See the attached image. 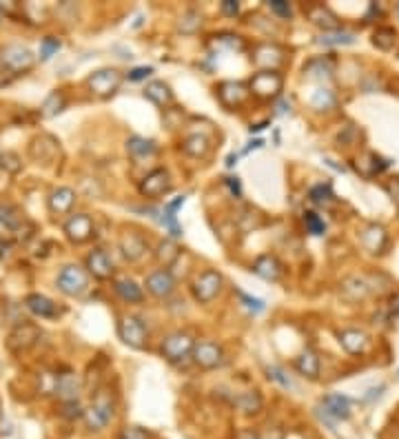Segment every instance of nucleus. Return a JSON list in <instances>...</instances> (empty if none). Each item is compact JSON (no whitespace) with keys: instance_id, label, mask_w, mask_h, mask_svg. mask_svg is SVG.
<instances>
[{"instance_id":"obj_35","label":"nucleus","mask_w":399,"mask_h":439,"mask_svg":"<svg viewBox=\"0 0 399 439\" xmlns=\"http://www.w3.org/2000/svg\"><path fill=\"white\" fill-rule=\"evenodd\" d=\"M319 45H326V47H337V45H353L355 43V36L351 31H342V29H335V31H324L322 36L317 38Z\"/></svg>"},{"instance_id":"obj_4","label":"nucleus","mask_w":399,"mask_h":439,"mask_svg":"<svg viewBox=\"0 0 399 439\" xmlns=\"http://www.w3.org/2000/svg\"><path fill=\"white\" fill-rule=\"evenodd\" d=\"M284 87V78L279 76L277 71H257L251 80H249V91L255 93L257 98H264V100H271V98H277L279 91Z\"/></svg>"},{"instance_id":"obj_16","label":"nucleus","mask_w":399,"mask_h":439,"mask_svg":"<svg viewBox=\"0 0 399 439\" xmlns=\"http://www.w3.org/2000/svg\"><path fill=\"white\" fill-rule=\"evenodd\" d=\"M147 291L155 297H169L175 289V277L171 275V271L160 269L147 275Z\"/></svg>"},{"instance_id":"obj_8","label":"nucleus","mask_w":399,"mask_h":439,"mask_svg":"<svg viewBox=\"0 0 399 439\" xmlns=\"http://www.w3.org/2000/svg\"><path fill=\"white\" fill-rule=\"evenodd\" d=\"M0 60H3V67L9 73H23L33 67V53L23 47V45H9L0 51Z\"/></svg>"},{"instance_id":"obj_30","label":"nucleus","mask_w":399,"mask_h":439,"mask_svg":"<svg viewBox=\"0 0 399 439\" xmlns=\"http://www.w3.org/2000/svg\"><path fill=\"white\" fill-rule=\"evenodd\" d=\"M0 224H3L7 231L18 233L20 229H23V224H25V217H23V213H20L14 205L0 202Z\"/></svg>"},{"instance_id":"obj_12","label":"nucleus","mask_w":399,"mask_h":439,"mask_svg":"<svg viewBox=\"0 0 399 439\" xmlns=\"http://www.w3.org/2000/svg\"><path fill=\"white\" fill-rule=\"evenodd\" d=\"M65 233L71 242L83 244L93 235V222L87 213H73L67 222H65Z\"/></svg>"},{"instance_id":"obj_1","label":"nucleus","mask_w":399,"mask_h":439,"mask_svg":"<svg viewBox=\"0 0 399 439\" xmlns=\"http://www.w3.org/2000/svg\"><path fill=\"white\" fill-rule=\"evenodd\" d=\"M113 419V399L107 391H100L91 406L85 410V422L91 430H103L109 426V422Z\"/></svg>"},{"instance_id":"obj_19","label":"nucleus","mask_w":399,"mask_h":439,"mask_svg":"<svg viewBox=\"0 0 399 439\" xmlns=\"http://www.w3.org/2000/svg\"><path fill=\"white\" fill-rule=\"evenodd\" d=\"M56 395L63 399L65 404L78 402V393H80V379L73 373H63L56 377Z\"/></svg>"},{"instance_id":"obj_14","label":"nucleus","mask_w":399,"mask_h":439,"mask_svg":"<svg viewBox=\"0 0 399 439\" xmlns=\"http://www.w3.org/2000/svg\"><path fill=\"white\" fill-rule=\"evenodd\" d=\"M40 337V331L38 326L33 324H27V322H20L11 333H9V348L16 351V353H23L27 348H31Z\"/></svg>"},{"instance_id":"obj_28","label":"nucleus","mask_w":399,"mask_h":439,"mask_svg":"<svg viewBox=\"0 0 399 439\" xmlns=\"http://www.w3.org/2000/svg\"><path fill=\"white\" fill-rule=\"evenodd\" d=\"M357 171L362 173L364 177H373V175H377V173H382L386 167H388V162L386 160H382L379 157L377 153H364L362 157H357Z\"/></svg>"},{"instance_id":"obj_21","label":"nucleus","mask_w":399,"mask_h":439,"mask_svg":"<svg viewBox=\"0 0 399 439\" xmlns=\"http://www.w3.org/2000/svg\"><path fill=\"white\" fill-rule=\"evenodd\" d=\"M25 306H27L33 315L43 317V319L58 317V313H60L58 304H53L49 297L40 295V293H31V295H27V299H25Z\"/></svg>"},{"instance_id":"obj_3","label":"nucleus","mask_w":399,"mask_h":439,"mask_svg":"<svg viewBox=\"0 0 399 439\" xmlns=\"http://www.w3.org/2000/svg\"><path fill=\"white\" fill-rule=\"evenodd\" d=\"M118 335L120 339L131 348H145L147 344V326L135 315H123L118 322Z\"/></svg>"},{"instance_id":"obj_23","label":"nucleus","mask_w":399,"mask_h":439,"mask_svg":"<svg viewBox=\"0 0 399 439\" xmlns=\"http://www.w3.org/2000/svg\"><path fill=\"white\" fill-rule=\"evenodd\" d=\"M373 291V284L366 275H353L342 282V295L346 299H362Z\"/></svg>"},{"instance_id":"obj_46","label":"nucleus","mask_w":399,"mask_h":439,"mask_svg":"<svg viewBox=\"0 0 399 439\" xmlns=\"http://www.w3.org/2000/svg\"><path fill=\"white\" fill-rule=\"evenodd\" d=\"M120 439H151V435L140 426H125L120 430Z\"/></svg>"},{"instance_id":"obj_22","label":"nucleus","mask_w":399,"mask_h":439,"mask_svg":"<svg viewBox=\"0 0 399 439\" xmlns=\"http://www.w3.org/2000/svg\"><path fill=\"white\" fill-rule=\"evenodd\" d=\"M73 205H76V193H73V189H69V187H58V189H53L51 195H49V209H51V213H56V215L69 213V211L73 209Z\"/></svg>"},{"instance_id":"obj_5","label":"nucleus","mask_w":399,"mask_h":439,"mask_svg":"<svg viewBox=\"0 0 399 439\" xmlns=\"http://www.w3.org/2000/svg\"><path fill=\"white\" fill-rule=\"evenodd\" d=\"M87 85H89L93 95L111 98L120 89V85H123V73H120L118 69H100L87 78Z\"/></svg>"},{"instance_id":"obj_15","label":"nucleus","mask_w":399,"mask_h":439,"mask_svg":"<svg viewBox=\"0 0 399 439\" xmlns=\"http://www.w3.org/2000/svg\"><path fill=\"white\" fill-rule=\"evenodd\" d=\"M253 60H255V65L264 67V71H277V67L284 63V49L277 45H271V43L257 45L253 51Z\"/></svg>"},{"instance_id":"obj_41","label":"nucleus","mask_w":399,"mask_h":439,"mask_svg":"<svg viewBox=\"0 0 399 439\" xmlns=\"http://www.w3.org/2000/svg\"><path fill=\"white\" fill-rule=\"evenodd\" d=\"M63 107H65V98H63V93L53 91V93H49V98L45 100L43 113H45V115H56L58 111H63Z\"/></svg>"},{"instance_id":"obj_44","label":"nucleus","mask_w":399,"mask_h":439,"mask_svg":"<svg viewBox=\"0 0 399 439\" xmlns=\"http://www.w3.org/2000/svg\"><path fill=\"white\" fill-rule=\"evenodd\" d=\"M237 295H239V299H242V304H244L249 311H253V313H262V311L266 309V304L262 302V299L251 297V295H247V293H242V291H239Z\"/></svg>"},{"instance_id":"obj_10","label":"nucleus","mask_w":399,"mask_h":439,"mask_svg":"<svg viewBox=\"0 0 399 439\" xmlns=\"http://www.w3.org/2000/svg\"><path fill=\"white\" fill-rule=\"evenodd\" d=\"M171 191V175L167 169H153L140 182V193L145 197H160Z\"/></svg>"},{"instance_id":"obj_26","label":"nucleus","mask_w":399,"mask_h":439,"mask_svg":"<svg viewBox=\"0 0 399 439\" xmlns=\"http://www.w3.org/2000/svg\"><path fill=\"white\" fill-rule=\"evenodd\" d=\"M386 239H388L386 231H384V227H379V224H370L362 233V244L370 253H382L384 247H386Z\"/></svg>"},{"instance_id":"obj_48","label":"nucleus","mask_w":399,"mask_h":439,"mask_svg":"<svg viewBox=\"0 0 399 439\" xmlns=\"http://www.w3.org/2000/svg\"><path fill=\"white\" fill-rule=\"evenodd\" d=\"M151 73H153L151 67H135V69H131V71L127 73V78L133 80V83H138V80H145V78L151 76Z\"/></svg>"},{"instance_id":"obj_51","label":"nucleus","mask_w":399,"mask_h":439,"mask_svg":"<svg viewBox=\"0 0 399 439\" xmlns=\"http://www.w3.org/2000/svg\"><path fill=\"white\" fill-rule=\"evenodd\" d=\"M259 439H284V430L282 428H269V430H264L262 435H259Z\"/></svg>"},{"instance_id":"obj_49","label":"nucleus","mask_w":399,"mask_h":439,"mask_svg":"<svg viewBox=\"0 0 399 439\" xmlns=\"http://www.w3.org/2000/svg\"><path fill=\"white\" fill-rule=\"evenodd\" d=\"M386 191L390 193V197H393V202L399 207V177H393L390 182L386 185Z\"/></svg>"},{"instance_id":"obj_55","label":"nucleus","mask_w":399,"mask_h":439,"mask_svg":"<svg viewBox=\"0 0 399 439\" xmlns=\"http://www.w3.org/2000/svg\"><path fill=\"white\" fill-rule=\"evenodd\" d=\"M277 113H286V105H284V103L277 105Z\"/></svg>"},{"instance_id":"obj_11","label":"nucleus","mask_w":399,"mask_h":439,"mask_svg":"<svg viewBox=\"0 0 399 439\" xmlns=\"http://www.w3.org/2000/svg\"><path fill=\"white\" fill-rule=\"evenodd\" d=\"M193 362L200 368L211 371V368H217L219 364L224 362V353L215 342H197L195 348H193Z\"/></svg>"},{"instance_id":"obj_42","label":"nucleus","mask_w":399,"mask_h":439,"mask_svg":"<svg viewBox=\"0 0 399 439\" xmlns=\"http://www.w3.org/2000/svg\"><path fill=\"white\" fill-rule=\"evenodd\" d=\"M311 200L317 205H328L333 200V191H331V185H317L311 189Z\"/></svg>"},{"instance_id":"obj_33","label":"nucleus","mask_w":399,"mask_h":439,"mask_svg":"<svg viewBox=\"0 0 399 439\" xmlns=\"http://www.w3.org/2000/svg\"><path fill=\"white\" fill-rule=\"evenodd\" d=\"M233 404L237 406V410H242L244 415H251V413H257L262 408V397L255 391H247V393H239L235 395Z\"/></svg>"},{"instance_id":"obj_29","label":"nucleus","mask_w":399,"mask_h":439,"mask_svg":"<svg viewBox=\"0 0 399 439\" xmlns=\"http://www.w3.org/2000/svg\"><path fill=\"white\" fill-rule=\"evenodd\" d=\"M295 368L309 379H317V375H319V357H317V353L311 351V348L302 351L299 353V357L295 359Z\"/></svg>"},{"instance_id":"obj_53","label":"nucleus","mask_w":399,"mask_h":439,"mask_svg":"<svg viewBox=\"0 0 399 439\" xmlns=\"http://www.w3.org/2000/svg\"><path fill=\"white\" fill-rule=\"evenodd\" d=\"M390 313L393 315H399V291L393 295V299H390Z\"/></svg>"},{"instance_id":"obj_36","label":"nucleus","mask_w":399,"mask_h":439,"mask_svg":"<svg viewBox=\"0 0 399 439\" xmlns=\"http://www.w3.org/2000/svg\"><path fill=\"white\" fill-rule=\"evenodd\" d=\"M373 43L382 51H390L397 43V31L393 27H377V31L373 33Z\"/></svg>"},{"instance_id":"obj_31","label":"nucleus","mask_w":399,"mask_h":439,"mask_svg":"<svg viewBox=\"0 0 399 439\" xmlns=\"http://www.w3.org/2000/svg\"><path fill=\"white\" fill-rule=\"evenodd\" d=\"M145 95L151 100L153 105H157V107H167V105L173 103V93H171V89H169V85H167V83H160V80H153V83L147 85Z\"/></svg>"},{"instance_id":"obj_43","label":"nucleus","mask_w":399,"mask_h":439,"mask_svg":"<svg viewBox=\"0 0 399 439\" xmlns=\"http://www.w3.org/2000/svg\"><path fill=\"white\" fill-rule=\"evenodd\" d=\"M266 373H269V379H273V382H277L279 386H282V388H293V382H291V379H289V375L284 373V368L282 366H269L266 368Z\"/></svg>"},{"instance_id":"obj_32","label":"nucleus","mask_w":399,"mask_h":439,"mask_svg":"<svg viewBox=\"0 0 399 439\" xmlns=\"http://www.w3.org/2000/svg\"><path fill=\"white\" fill-rule=\"evenodd\" d=\"M182 149L191 157H204L211 149V140L202 133H193L182 143Z\"/></svg>"},{"instance_id":"obj_37","label":"nucleus","mask_w":399,"mask_h":439,"mask_svg":"<svg viewBox=\"0 0 399 439\" xmlns=\"http://www.w3.org/2000/svg\"><path fill=\"white\" fill-rule=\"evenodd\" d=\"M155 255H157V262H160V264L169 267V264H173L175 259L180 257V249H177L175 242H171V239H165V242H160Z\"/></svg>"},{"instance_id":"obj_45","label":"nucleus","mask_w":399,"mask_h":439,"mask_svg":"<svg viewBox=\"0 0 399 439\" xmlns=\"http://www.w3.org/2000/svg\"><path fill=\"white\" fill-rule=\"evenodd\" d=\"M60 49V43H58V38H45L43 40V45H40V58L43 60H49L56 51Z\"/></svg>"},{"instance_id":"obj_2","label":"nucleus","mask_w":399,"mask_h":439,"mask_svg":"<svg viewBox=\"0 0 399 439\" xmlns=\"http://www.w3.org/2000/svg\"><path fill=\"white\" fill-rule=\"evenodd\" d=\"M195 342L193 337L187 333H171L162 339V346H160V353L171 364H180L185 362L189 355H193Z\"/></svg>"},{"instance_id":"obj_38","label":"nucleus","mask_w":399,"mask_h":439,"mask_svg":"<svg viewBox=\"0 0 399 439\" xmlns=\"http://www.w3.org/2000/svg\"><path fill=\"white\" fill-rule=\"evenodd\" d=\"M180 31L182 33H195L200 27H202V16H200L195 9H189L182 14V18H180Z\"/></svg>"},{"instance_id":"obj_50","label":"nucleus","mask_w":399,"mask_h":439,"mask_svg":"<svg viewBox=\"0 0 399 439\" xmlns=\"http://www.w3.org/2000/svg\"><path fill=\"white\" fill-rule=\"evenodd\" d=\"M222 14L235 18V16L239 14V5L235 3V0H224V3H222Z\"/></svg>"},{"instance_id":"obj_47","label":"nucleus","mask_w":399,"mask_h":439,"mask_svg":"<svg viewBox=\"0 0 399 439\" xmlns=\"http://www.w3.org/2000/svg\"><path fill=\"white\" fill-rule=\"evenodd\" d=\"M269 7H271V11H273V14H277L279 18H291V16H293L291 5H289V3H284V0H271Z\"/></svg>"},{"instance_id":"obj_20","label":"nucleus","mask_w":399,"mask_h":439,"mask_svg":"<svg viewBox=\"0 0 399 439\" xmlns=\"http://www.w3.org/2000/svg\"><path fill=\"white\" fill-rule=\"evenodd\" d=\"M253 273L262 279H269V282H277L282 277V264L275 255H259L253 264Z\"/></svg>"},{"instance_id":"obj_56","label":"nucleus","mask_w":399,"mask_h":439,"mask_svg":"<svg viewBox=\"0 0 399 439\" xmlns=\"http://www.w3.org/2000/svg\"><path fill=\"white\" fill-rule=\"evenodd\" d=\"M0 71H3V60H0Z\"/></svg>"},{"instance_id":"obj_40","label":"nucleus","mask_w":399,"mask_h":439,"mask_svg":"<svg viewBox=\"0 0 399 439\" xmlns=\"http://www.w3.org/2000/svg\"><path fill=\"white\" fill-rule=\"evenodd\" d=\"M304 224H306L309 233H313V235H324V231H326V222L313 211L304 213Z\"/></svg>"},{"instance_id":"obj_39","label":"nucleus","mask_w":399,"mask_h":439,"mask_svg":"<svg viewBox=\"0 0 399 439\" xmlns=\"http://www.w3.org/2000/svg\"><path fill=\"white\" fill-rule=\"evenodd\" d=\"M311 105L315 107V109H328V107H333L335 105V95L328 91V89H317L313 95H311Z\"/></svg>"},{"instance_id":"obj_27","label":"nucleus","mask_w":399,"mask_h":439,"mask_svg":"<svg viewBox=\"0 0 399 439\" xmlns=\"http://www.w3.org/2000/svg\"><path fill=\"white\" fill-rule=\"evenodd\" d=\"M113 289H115V293L120 295L125 299V302H129V304H140L145 299V293H142V289H140L133 279H129V277H118L115 282H113Z\"/></svg>"},{"instance_id":"obj_17","label":"nucleus","mask_w":399,"mask_h":439,"mask_svg":"<svg viewBox=\"0 0 399 439\" xmlns=\"http://www.w3.org/2000/svg\"><path fill=\"white\" fill-rule=\"evenodd\" d=\"M87 269L98 279H109L113 277V259L109 257L107 251L95 249L87 255Z\"/></svg>"},{"instance_id":"obj_52","label":"nucleus","mask_w":399,"mask_h":439,"mask_svg":"<svg viewBox=\"0 0 399 439\" xmlns=\"http://www.w3.org/2000/svg\"><path fill=\"white\" fill-rule=\"evenodd\" d=\"M235 439H259V433L253 428H242V430H237Z\"/></svg>"},{"instance_id":"obj_7","label":"nucleus","mask_w":399,"mask_h":439,"mask_svg":"<svg viewBox=\"0 0 399 439\" xmlns=\"http://www.w3.org/2000/svg\"><path fill=\"white\" fill-rule=\"evenodd\" d=\"M317 415L322 417V422L326 419V422L333 426L335 422H339V419H348L351 417V399L344 397V395H326L322 399V406L317 408Z\"/></svg>"},{"instance_id":"obj_25","label":"nucleus","mask_w":399,"mask_h":439,"mask_svg":"<svg viewBox=\"0 0 399 439\" xmlns=\"http://www.w3.org/2000/svg\"><path fill=\"white\" fill-rule=\"evenodd\" d=\"M309 20H311L313 25L322 27L324 31H335V29H339V20H337V16H335L328 7H324V5H315V7H311V9H309Z\"/></svg>"},{"instance_id":"obj_9","label":"nucleus","mask_w":399,"mask_h":439,"mask_svg":"<svg viewBox=\"0 0 399 439\" xmlns=\"http://www.w3.org/2000/svg\"><path fill=\"white\" fill-rule=\"evenodd\" d=\"M219 289H222V275H219L217 271L200 273L193 282V295H195L197 302H202V304L213 302L219 293Z\"/></svg>"},{"instance_id":"obj_57","label":"nucleus","mask_w":399,"mask_h":439,"mask_svg":"<svg viewBox=\"0 0 399 439\" xmlns=\"http://www.w3.org/2000/svg\"><path fill=\"white\" fill-rule=\"evenodd\" d=\"M0 165H3V155H0Z\"/></svg>"},{"instance_id":"obj_13","label":"nucleus","mask_w":399,"mask_h":439,"mask_svg":"<svg viewBox=\"0 0 399 439\" xmlns=\"http://www.w3.org/2000/svg\"><path fill=\"white\" fill-rule=\"evenodd\" d=\"M249 87L242 83H233V80H227V83L217 85V98L219 103L229 109H237L239 105H244V100L249 98Z\"/></svg>"},{"instance_id":"obj_6","label":"nucleus","mask_w":399,"mask_h":439,"mask_svg":"<svg viewBox=\"0 0 399 439\" xmlns=\"http://www.w3.org/2000/svg\"><path fill=\"white\" fill-rule=\"evenodd\" d=\"M58 289L65 295H83L89 289V277L85 273V269H80L78 264H69L60 271L58 275Z\"/></svg>"},{"instance_id":"obj_34","label":"nucleus","mask_w":399,"mask_h":439,"mask_svg":"<svg viewBox=\"0 0 399 439\" xmlns=\"http://www.w3.org/2000/svg\"><path fill=\"white\" fill-rule=\"evenodd\" d=\"M127 151L133 155V157H149L157 151L155 143L153 140H145V138H140V135H133L127 140Z\"/></svg>"},{"instance_id":"obj_54","label":"nucleus","mask_w":399,"mask_h":439,"mask_svg":"<svg viewBox=\"0 0 399 439\" xmlns=\"http://www.w3.org/2000/svg\"><path fill=\"white\" fill-rule=\"evenodd\" d=\"M227 185L231 187V191H233L235 195H239V191H242V189H239V182H237V177H227Z\"/></svg>"},{"instance_id":"obj_24","label":"nucleus","mask_w":399,"mask_h":439,"mask_svg":"<svg viewBox=\"0 0 399 439\" xmlns=\"http://www.w3.org/2000/svg\"><path fill=\"white\" fill-rule=\"evenodd\" d=\"M339 342L342 346L351 353V355H357V353H364L366 346H368V335L364 331H357V329H346L339 333Z\"/></svg>"},{"instance_id":"obj_18","label":"nucleus","mask_w":399,"mask_h":439,"mask_svg":"<svg viewBox=\"0 0 399 439\" xmlns=\"http://www.w3.org/2000/svg\"><path fill=\"white\" fill-rule=\"evenodd\" d=\"M120 251H123V255L129 259V262H138V259L147 253V242L140 233L127 231L123 237H120Z\"/></svg>"}]
</instances>
